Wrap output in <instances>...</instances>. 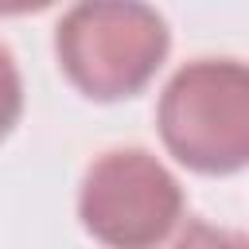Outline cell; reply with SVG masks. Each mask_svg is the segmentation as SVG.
<instances>
[{
	"instance_id": "obj_1",
	"label": "cell",
	"mask_w": 249,
	"mask_h": 249,
	"mask_svg": "<svg viewBox=\"0 0 249 249\" xmlns=\"http://www.w3.org/2000/svg\"><path fill=\"white\" fill-rule=\"evenodd\" d=\"M54 51L86 97L121 101L160 70L167 23L144 0H78L58 23Z\"/></svg>"
},
{
	"instance_id": "obj_2",
	"label": "cell",
	"mask_w": 249,
	"mask_h": 249,
	"mask_svg": "<svg viewBox=\"0 0 249 249\" xmlns=\"http://www.w3.org/2000/svg\"><path fill=\"white\" fill-rule=\"evenodd\" d=\"M167 152L206 175L241 171L249 160V74L237 58L187 62L160 97Z\"/></svg>"
},
{
	"instance_id": "obj_3",
	"label": "cell",
	"mask_w": 249,
	"mask_h": 249,
	"mask_svg": "<svg viewBox=\"0 0 249 249\" xmlns=\"http://www.w3.org/2000/svg\"><path fill=\"white\" fill-rule=\"evenodd\" d=\"M78 214L109 249H156L183 214V191L144 148H113L89 163Z\"/></svg>"
},
{
	"instance_id": "obj_4",
	"label": "cell",
	"mask_w": 249,
	"mask_h": 249,
	"mask_svg": "<svg viewBox=\"0 0 249 249\" xmlns=\"http://www.w3.org/2000/svg\"><path fill=\"white\" fill-rule=\"evenodd\" d=\"M19 109H23V82H19V70L12 62V51L0 43V140L19 121Z\"/></svg>"
},
{
	"instance_id": "obj_5",
	"label": "cell",
	"mask_w": 249,
	"mask_h": 249,
	"mask_svg": "<svg viewBox=\"0 0 249 249\" xmlns=\"http://www.w3.org/2000/svg\"><path fill=\"white\" fill-rule=\"evenodd\" d=\"M175 249H245V237L241 233H230V230H218V226H206V222H191Z\"/></svg>"
},
{
	"instance_id": "obj_6",
	"label": "cell",
	"mask_w": 249,
	"mask_h": 249,
	"mask_svg": "<svg viewBox=\"0 0 249 249\" xmlns=\"http://www.w3.org/2000/svg\"><path fill=\"white\" fill-rule=\"evenodd\" d=\"M54 0H0V16H23V12H43Z\"/></svg>"
}]
</instances>
